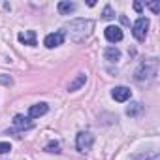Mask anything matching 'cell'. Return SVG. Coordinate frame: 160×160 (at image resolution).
<instances>
[{"instance_id": "obj_1", "label": "cell", "mask_w": 160, "mask_h": 160, "mask_svg": "<svg viewBox=\"0 0 160 160\" xmlns=\"http://www.w3.org/2000/svg\"><path fill=\"white\" fill-rule=\"evenodd\" d=\"M92 28H94V23H92L91 19H73V21H70L68 27H66L70 40L75 42V43L83 42V40L91 34Z\"/></svg>"}, {"instance_id": "obj_2", "label": "cell", "mask_w": 160, "mask_h": 160, "mask_svg": "<svg viewBox=\"0 0 160 160\" xmlns=\"http://www.w3.org/2000/svg\"><path fill=\"white\" fill-rule=\"evenodd\" d=\"M156 72H158L156 58H149V60L141 62L139 68L136 70V79L138 81H151V79L156 77Z\"/></svg>"}, {"instance_id": "obj_3", "label": "cell", "mask_w": 160, "mask_h": 160, "mask_svg": "<svg viewBox=\"0 0 160 160\" xmlns=\"http://www.w3.org/2000/svg\"><path fill=\"white\" fill-rule=\"evenodd\" d=\"M92 143H94V136L91 132H79L75 138V147L81 152H89L92 149Z\"/></svg>"}, {"instance_id": "obj_4", "label": "cell", "mask_w": 160, "mask_h": 160, "mask_svg": "<svg viewBox=\"0 0 160 160\" xmlns=\"http://www.w3.org/2000/svg\"><path fill=\"white\" fill-rule=\"evenodd\" d=\"M147 30H149V19L147 17H139L134 27H132V34L138 42H145V36H147Z\"/></svg>"}, {"instance_id": "obj_5", "label": "cell", "mask_w": 160, "mask_h": 160, "mask_svg": "<svg viewBox=\"0 0 160 160\" xmlns=\"http://www.w3.org/2000/svg\"><path fill=\"white\" fill-rule=\"evenodd\" d=\"M64 32L62 30H57V32H51V34H47L45 36V40H43V43H45V47L47 49H55V47H58V45H62L64 43Z\"/></svg>"}, {"instance_id": "obj_6", "label": "cell", "mask_w": 160, "mask_h": 160, "mask_svg": "<svg viewBox=\"0 0 160 160\" xmlns=\"http://www.w3.org/2000/svg\"><path fill=\"white\" fill-rule=\"evenodd\" d=\"M104 36L109 43H117L122 40V28L121 27H115V25H109L106 30H104Z\"/></svg>"}, {"instance_id": "obj_7", "label": "cell", "mask_w": 160, "mask_h": 160, "mask_svg": "<svg viewBox=\"0 0 160 160\" xmlns=\"http://www.w3.org/2000/svg\"><path fill=\"white\" fill-rule=\"evenodd\" d=\"M111 96H113V100H117V102H126V100H130L132 91H130L128 87H115V89L111 91Z\"/></svg>"}, {"instance_id": "obj_8", "label": "cell", "mask_w": 160, "mask_h": 160, "mask_svg": "<svg viewBox=\"0 0 160 160\" xmlns=\"http://www.w3.org/2000/svg\"><path fill=\"white\" fill-rule=\"evenodd\" d=\"M47 104L45 102H40V104H34V106H30V109H28V119H38V117H42V115H45L47 113Z\"/></svg>"}, {"instance_id": "obj_9", "label": "cell", "mask_w": 160, "mask_h": 160, "mask_svg": "<svg viewBox=\"0 0 160 160\" xmlns=\"http://www.w3.org/2000/svg\"><path fill=\"white\" fill-rule=\"evenodd\" d=\"M17 40H19L21 43H25V45L34 47V45H36V32H34V30H25V32H21V34L17 36Z\"/></svg>"}, {"instance_id": "obj_10", "label": "cell", "mask_w": 160, "mask_h": 160, "mask_svg": "<svg viewBox=\"0 0 160 160\" xmlns=\"http://www.w3.org/2000/svg\"><path fill=\"white\" fill-rule=\"evenodd\" d=\"M13 126H15V128H21V130H30V128H32V122H30V119L25 117V115H15V117H13Z\"/></svg>"}, {"instance_id": "obj_11", "label": "cell", "mask_w": 160, "mask_h": 160, "mask_svg": "<svg viewBox=\"0 0 160 160\" xmlns=\"http://www.w3.org/2000/svg\"><path fill=\"white\" fill-rule=\"evenodd\" d=\"M75 8H77V6H75L73 2H68V0H62V2L57 4V10H58L60 15H70V13L75 12Z\"/></svg>"}, {"instance_id": "obj_12", "label": "cell", "mask_w": 160, "mask_h": 160, "mask_svg": "<svg viewBox=\"0 0 160 160\" xmlns=\"http://www.w3.org/2000/svg\"><path fill=\"white\" fill-rule=\"evenodd\" d=\"M104 57H106V60H109V62H117V60H121V51H119L117 47H108V49L104 51Z\"/></svg>"}, {"instance_id": "obj_13", "label": "cell", "mask_w": 160, "mask_h": 160, "mask_svg": "<svg viewBox=\"0 0 160 160\" xmlns=\"http://www.w3.org/2000/svg\"><path fill=\"white\" fill-rule=\"evenodd\" d=\"M87 83V75L85 73H79L75 79H73V81L70 83V87H68V91H77V89H81L83 85Z\"/></svg>"}, {"instance_id": "obj_14", "label": "cell", "mask_w": 160, "mask_h": 160, "mask_svg": "<svg viewBox=\"0 0 160 160\" xmlns=\"http://www.w3.org/2000/svg\"><path fill=\"white\" fill-rule=\"evenodd\" d=\"M141 111H143V106H141L139 102H132V104L126 108V115H128V117H138Z\"/></svg>"}, {"instance_id": "obj_15", "label": "cell", "mask_w": 160, "mask_h": 160, "mask_svg": "<svg viewBox=\"0 0 160 160\" xmlns=\"http://www.w3.org/2000/svg\"><path fill=\"white\" fill-rule=\"evenodd\" d=\"M45 151L47 152H60V143L58 141H49L45 145Z\"/></svg>"}, {"instance_id": "obj_16", "label": "cell", "mask_w": 160, "mask_h": 160, "mask_svg": "<svg viewBox=\"0 0 160 160\" xmlns=\"http://www.w3.org/2000/svg\"><path fill=\"white\" fill-rule=\"evenodd\" d=\"M12 151V145L8 141H0V154H4V152H10Z\"/></svg>"}, {"instance_id": "obj_17", "label": "cell", "mask_w": 160, "mask_h": 160, "mask_svg": "<svg viewBox=\"0 0 160 160\" xmlns=\"http://www.w3.org/2000/svg\"><path fill=\"white\" fill-rule=\"evenodd\" d=\"M102 17L104 19H113L115 15H113V10H111V6H106L104 8V13H102Z\"/></svg>"}, {"instance_id": "obj_18", "label": "cell", "mask_w": 160, "mask_h": 160, "mask_svg": "<svg viewBox=\"0 0 160 160\" xmlns=\"http://www.w3.org/2000/svg\"><path fill=\"white\" fill-rule=\"evenodd\" d=\"M147 8H149L152 13H158V12H160V4H158V2H147Z\"/></svg>"}, {"instance_id": "obj_19", "label": "cell", "mask_w": 160, "mask_h": 160, "mask_svg": "<svg viewBox=\"0 0 160 160\" xmlns=\"http://www.w3.org/2000/svg\"><path fill=\"white\" fill-rule=\"evenodd\" d=\"M134 10H136L138 13H141V10H143V6H141V2H134Z\"/></svg>"}]
</instances>
